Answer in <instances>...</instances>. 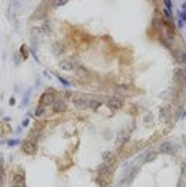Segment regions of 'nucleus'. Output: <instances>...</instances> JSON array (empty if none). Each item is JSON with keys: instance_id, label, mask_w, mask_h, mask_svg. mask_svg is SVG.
Segmentation results:
<instances>
[{"instance_id": "nucleus-3", "label": "nucleus", "mask_w": 186, "mask_h": 187, "mask_svg": "<svg viewBox=\"0 0 186 187\" xmlns=\"http://www.w3.org/2000/svg\"><path fill=\"white\" fill-rule=\"evenodd\" d=\"M22 150L27 154H34L38 151V143L34 140H31V139H27V140L22 142Z\"/></svg>"}, {"instance_id": "nucleus-2", "label": "nucleus", "mask_w": 186, "mask_h": 187, "mask_svg": "<svg viewBox=\"0 0 186 187\" xmlns=\"http://www.w3.org/2000/svg\"><path fill=\"white\" fill-rule=\"evenodd\" d=\"M55 101V94L53 91H45L42 95H41V98H39V106H50L52 103Z\"/></svg>"}, {"instance_id": "nucleus-6", "label": "nucleus", "mask_w": 186, "mask_h": 187, "mask_svg": "<svg viewBox=\"0 0 186 187\" xmlns=\"http://www.w3.org/2000/svg\"><path fill=\"white\" fill-rule=\"evenodd\" d=\"M160 151L164 153V154H175L177 148L172 142H161L160 143Z\"/></svg>"}, {"instance_id": "nucleus-22", "label": "nucleus", "mask_w": 186, "mask_h": 187, "mask_svg": "<svg viewBox=\"0 0 186 187\" xmlns=\"http://www.w3.org/2000/svg\"><path fill=\"white\" fill-rule=\"evenodd\" d=\"M57 78L60 80V83H61V84H64V86H69V81H67V80H64L63 77H60V75H57Z\"/></svg>"}, {"instance_id": "nucleus-5", "label": "nucleus", "mask_w": 186, "mask_h": 187, "mask_svg": "<svg viewBox=\"0 0 186 187\" xmlns=\"http://www.w3.org/2000/svg\"><path fill=\"white\" fill-rule=\"evenodd\" d=\"M88 100L85 95H74L72 97V103H74V106L75 108H78V109H86L88 108Z\"/></svg>"}, {"instance_id": "nucleus-24", "label": "nucleus", "mask_w": 186, "mask_h": 187, "mask_svg": "<svg viewBox=\"0 0 186 187\" xmlns=\"http://www.w3.org/2000/svg\"><path fill=\"white\" fill-rule=\"evenodd\" d=\"M3 164H5V159H3V154L0 153V171H3Z\"/></svg>"}, {"instance_id": "nucleus-25", "label": "nucleus", "mask_w": 186, "mask_h": 187, "mask_svg": "<svg viewBox=\"0 0 186 187\" xmlns=\"http://www.w3.org/2000/svg\"><path fill=\"white\" fill-rule=\"evenodd\" d=\"M164 5H166V11H170V8H172L170 0H164Z\"/></svg>"}, {"instance_id": "nucleus-11", "label": "nucleus", "mask_w": 186, "mask_h": 187, "mask_svg": "<svg viewBox=\"0 0 186 187\" xmlns=\"http://www.w3.org/2000/svg\"><path fill=\"white\" fill-rule=\"evenodd\" d=\"M60 67L63 69V70L71 72V70H74V69L77 67V61H69V59H64V61H61V62H60Z\"/></svg>"}, {"instance_id": "nucleus-1", "label": "nucleus", "mask_w": 186, "mask_h": 187, "mask_svg": "<svg viewBox=\"0 0 186 187\" xmlns=\"http://www.w3.org/2000/svg\"><path fill=\"white\" fill-rule=\"evenodd\" d=\"M11 187H27L25 186V173L24 170H16L11 175Z\"/></svg>"}, {"instance_id": "nucleus-27", "label": "nucleus", "mask_w": 186, "mask_h": 187, "mask_svg": "<svg viewBox=\"0 0 186 187\" xmlns=\"http://www.w3.org/2000/svg\"><path fill=\"white\" fill-rule=\"evenodd\" d=\"M3 134V131H2V123H0V136Z\"/></svg>"}, {"instance_id": "nucleus-4", "label": "nucleus", "mask_w": 186, "mask_h": 187, "mask_svg": "<svg viewBox=\"0 0 186 187\" xmlns=\"http://www.w3.org/2000/svg\"><path fill=\"white\" fill-rule=\"evenodd\" d=\"M106 106L109 109H113V111H118V109L124 108V101H122V98H119V97H109V98L106 100Z\"/></svg>"}, {"instance_id": "nucleus-19", "label": "nucleus", "mask_w": 186, "mask_h": 187, "mask_svg": "<svg viewBox=\"0 0 186 187\" xmlns=\"http://www.w3.org/2000/svg\"><path fill=\"white\" fill-rule=\"evenodd\" d=\"M20 53H22V58H27V56H28V50H27L25 45L20 47Z\"/></svg>"}, {"instance_id": "nucleus-26", "label": "nucleus", "mask_w": 186, "mask_h": 187, "mask_svg": "<svg viewBox=\"0 0 186 187\" xmlns=\"http://www.w3.org/2000/svg\"><path fill=\"white\" fill-rule=\"evenodd\" d=\"M3 181H5V173L0 171V187H3Z\"/></svg>"}, {"instance_id": "nucleus-16", "label": "nucleus", "mask_w": 186, "mask_h": 187, "mask_svg": "<svg viewBox=\"0 0 186 187\" xmlns=\"http://www.w3.org/2000/svg\"><path fill=\"white\" fill-rule=\"evenodd\" d=\"M67 0H53L52 2V8H60V6H63Z\"/></svg>"}, {"instance_id": "nucleus-17", "label": "nucleus", "mask_w": 186, "mask_h": 187, "mask_svg": "<svg viewBox=\"0 0 186 187\" xmlns=\"http://www.w3.org/2000/svg\"><path fill=\"white\" fill-rule=\"evenodd\" d=\"M97 184H99L100 187H108V181H106L103 176H99V178H97Z\"/></svg>"}, {"instance_id": "nucleus-18", "label": "nucleus", "mask_w": 186, "mask_h": 187, "mask_svg": "<svg viewBox=\"0 0 186 187\" xmlns=\"http://www.w3.org/2000/svg\"><path fill=\"white\" fill-rule=\"evenodd\" d=\"M180 176L186 179V161L182 162V173H180Z\"/></svg>"}, {"instance_id": "nucleus-8", "label": "nucleus", "mask_w": 186, "mask_h": 187, "mask_svg": "<svg viewBox=\"0 0 186 187\" xmlns=\"http://www.w3.org/2000/svg\"><path fill=\"white\" fill-rule=\"evenodd\" d=\"M174 59L177 64H186V50L185 48H180V50L174 52Z\"/></svg>"}, {"instance_id": "nucleus-12", "label": "nucleus", "mask_w": 186, "mask_h": 187, "mask_svg": "<svg viewBox=\"0 0 186 187\" xmlns=\"http://www.w3.org/2000/svg\"><path fill=\"white\" fill-rule=\"evenodd\" d=\"M102 161L105 162V164H109V165H113L114 161H116V154L113 153V151H105L102 156Z\"/></svg>"}, {"instance_id": "nucleus-7", "label": "nucleus", "mask_w": 186, "mask_h": 187, "mask_svg": "<svg viewBox=\"0 0 186 187\" xmlns=\"http://www.w3.org/2000/svg\"><path fill=\"white\" fill-rule=\"evenodd\" d=\"M111 173H113V165H109V164H105V162H102L99 165V175L103 176V178H109L111 176Z\"/></svg>"}, {"instance_id": "nucleus-15", "label": "nucleus", "mask_w": 186, "mask_h": 187, "mask_svg": "<svg viewBox=\"0 0 186 187\" xmlns=\"http://www.w3.org/2000/svg\"><path fill=\"white\" fill-rule=\"evenodd\" d=\"M169 106H163L161 109H160V117H161V119H164V120H166L167 119V117H169Z\"/></svg>"}, {"instance_id": "nucleus-10", "label": "nucleus", "mask_w": 186, "mask_h": 187, "mask_svg": "<svg viewBox=\"0 0 186 187\" xmlns=\"http://www.w3.org/2000/svg\"><path fill=\"white\" fill-rule=\"evenodd\" d=\"M127 137H128V131L127 129H121L119 133H118V137H116V145L121 148L124 143H125V140H127Z\"/></svg>"}, {"instance_id": "nucleus-14", "label": "nucleus", "mask_w": 186, "mask_h": 187, "mask_svg": "<svg viewBox=\"0 0 186 187\" xmlns=\"http://www.w3.org/2000/svg\"><path fill=\"white\" fill-rule=\"evenodd\" d=\"M102 106V101L100 100H95V98H89L88 100V108H91V109H99Z\"/></svg>"}, {"instance_id": "nucleus-13", "label": "nucleus", "mask_w": 186, "mask_h": 187, "mask_svg": "<svg viewBox=\"0 0 186 187\" xmlns=\"http://www.w3.org/2000/svg\"><path fill=\"white\" fill-rule=\"evenodd\" d=\"M156 159V151H147L146 154H144V157H142V162H152V161H155Z\"/></svg>"}, {"instance_id": "nucleus-9", "label": "nucleus", "mask_w": 186, "mask_h": 187, "mask_svg": "<svg viewBox=\"0 0 186 187\" xmlns=\"http://www.w3.org/2000/svg\"><path fill=\"white\" fill-rule=\"evenodd\" d=\"M52 106H53V108H52L53 112H64V111L67 109L64 100H55V101L52 103Z\"/></svg>"}, {"instance_id": "nucleus-20", "label": "nucleus", "mask_w": 186, "mask_h": 187, "mask_svg": "<svg viewBox=\"0 0 186 187\" xmlns=\"http://www.w3.org/2000/svg\"><path fill=\"white\" fill-rule=\"evenodd\" d=\"M177 187H186V179L180 176V179H178V183H177Z\"/></svg>"}, {"instance_id": "nucleus-21", "label": "nucleus", "mask_w": 186, "mask_h": 187, "mask_svg": "<svg viewBox=\"0 0 186 187\" xmlns=\"http://www.w3.org/2000/svg\"><path fill=\"white\" fill-rule=\"evenodd\" d=\"M17 143H20L19 139H11V140H8V145H10V147H14V145H17Z\"/></svg>"}, {"instance_id": "nucleus-23", "label": "nucleus", "mask_w": 186, "mask_h": 187, "mask_svg": "<svg viewBox=\"0 0 186 187\" xmlns=\"http://www.w3.org/2000/svg\"><path fill=\"white\" fill-rule=\"evenodd\" d=\"M36 115H38V117L44 115V106H39V108L36 109Z\"/></svg>"}]
</instances>
